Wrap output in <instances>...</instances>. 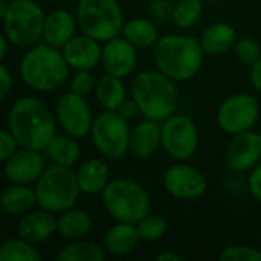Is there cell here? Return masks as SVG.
<instances>
[{
  "label": "cell",
  "instance_id": "ffe728a7",
  "mask_svg": "<svg viewBox=\"0 0 261 261\" xmlns=\"http://www.w3.org/2000/svg\"><path fill=\"white\" fill-rule=\"evenodd\" d=\"M75 20L70 12L64 9H55L46 15L43 38L54 47H63L75 37Z\"/></svg>",
  "mask_w": 261,
  "mask_h": 261
},
{
  "label": "cell",
  "instance_id": "7c38bea8",
  "mask_svg": "<svg viewBox=\"0 0 261 261\" xmlns=\"http://www.w3.org/2000/svg\"><path fill=\"white\" fill-rule=\"evenodd\" d=\"M57 119L63 130L73 138H84L90 133L93 118L84 96L70 92L64 93L57 102Z\"/></svg>",
  "mask_w": 261,
  "mask_h": 261
},
{
  "label": "cell",
  "instance_id": "e0dca14e",
  "mask_svg": "<svg viewBox=\"0 0 261 261\" xmlns=\"http://www.w3.org/2000/svg\"><path fill=\"white\" fill-rule=\"evenodd\" d=\"M63 55L69 67L75 70H90L102 58V49L98 40L83 34L73 37L63 46Z\"/></svg>",
  "mask_w": 261,
  "mask_h": 261
},
{
  "label": "cell",
  "instance_id": "8d00e7d4",
  "mask_svg": "<svg viewBox=\"0 0 261 261\" xmlns=\"http://www.w3.org/2000/svg\"><path fill=\"white\" fill-rule=\"evenodd\" d=\"M173 8H174V5H171L168 0H151V3H150V12L159 20H165V18L171 17Z\"/></svg>",
  "mask_w": 261,
  "mask_h": 261
},
{
  "label": "cell",
  "instance_id": "ab89813d",
  "mask_svg": "<svg viewBox=\"0 0 261 261\" xmlns=\"http://www.w3.org/2000/svg\"><path fill=\"white\" fill-rule=\"evenodd\" d=\"M118 112H119L125 119H132V118H135L136 113L139 112V107H138V104H136L135 99H133V101H124Z\"/></svg>",
  "mask_w": 261,
  "mask_h": 261
},
{
  "label": "cell",
  "instance_id": "603a6c76",
  "mask_svg": "<svg viewBox=\"0 0 261 261\" xmlns=\"http://www.w3.org/2000/svg\"><path fill=\"white\" fill-rule=\"evenodd\" d=\"M236 41V31L228 23H216L210 26L202 38L200 44L205 50V54L210 55H220L228 52Z\"/></svg>",
  "mask_w": 261,
  "mask_h": 261
},
{
  "label": "cell",
  "instance_id": "d4e9b609",
  "mask_svg": "<svg viewBox=\"0 0 261 261\" xmlns=\"http://www.w3.org/2000/svg\"><path fill=\"white\" fill-rule=\"evenodd\" d=\"M96 98L106 110H119L125 101V87L119 76L104 75L96 84Z\"/></svg>",
  "mask_w": 261,
  "mask_h": 261
},
{
  "label": "cell",
  "instance_id": "7bdbcfd3",
  "mask_svg": "<svg viewBox=\"0 0 261 261\" xmlns=\"http://www.w3.org/2000/svg\"><path fill=\"white\" fill-rule=\"evenodd\" d=\"M8 37L6 35H2L0 37V58H5L6 55V43H8Z\"/></svg>",
  "mask_w": 261,
  "mask_h": 261
},
{
  "label": "cell",
  "instance_id": "9a60e30c",
  "mask_svg": "<svg viewBox=\"0 0 261 261\" xmlns=\"http://www.w3.org/2000/svg\"><path fill=\"white\" fill-rule=\"evenodd\" d=\"M44 171V161L40 151L21 148L5 161L3 173L12 184H31L38 180Z\"/></svg>",
  "mask_w": 261,
  "mask_h": 261
},
{
  "label": "cell",
  "instance_id": "484cf974",
  "mask_svg": "<svg viewBox=\"0 0 261 261\" xmlns=\"http://www.w3.org/2000/svg\"><path fill=\"white\" fill-rule=\"evenodd\" d=\"M92 228L90 216L81 210H67L58 219V232L69 240H80Z\"/></svg>",
  "mask_w": 261,
  "mask_h": 261
},
{
  "label": "cell",
  "instance_id": "30bf717a",
  "mask_svg": "<svg viewBox=\"0 0 261 261\" xmlns=\"http://www.w3.org/2000/svg\"><path fill=\"white\" fill-rule=\"evenodd\" d=\"M162 147L165 151L177 159H190L199 145V135L194 122L185 115H173L161 125Z\"/></svg>",
  "mask_w": 261,
  "mask_h": 261
},
{
  "label": "cell",
  "instance_id": "6da1fadb",
  "mask_svg": "<svg viewBox=\"0 0 261 261\" xmlns=\"http://www.w3.org/2000/svg\"><path fill=\"white\" fill-rule=\"evenodd\" d=\"M8 128L21 148L46 150L55 136V118L50 109L38 98L17 99L8 115Z\"/></svg>",
  "mask_w": 261,
  "mask_h": 261
},
{
  "label": "cell",
  "instance_id": "5bb4252c",
  "mask_svg": "<svg viewBox=\"0 0 261 261\" xmlns=\"http://www.w3.org/2000/svg\"><path fill=\"white\" fill-rule=\"evenodd\" d=\"M261 159V136L252 130L234 135L226 150L228 167L234 171H248Z\"/></svg>",
  "mask_w": 261,
  "mask_h": 261
},
{
  "label": "cell",
  "instance_id": "ac0fdd59",
  "mask_svg": "<svg viewBox=\"0 0 261 261\" xmlns=\"http://www.w3.org/2000/svg\"><path fill=\"white\" fill-rule=\"evenodd\" d=\"M47 210H38L24 214L18 223V236L29 243H41L58 231V220Z\"/></svg>",
  "mask_w": 261,
  "mask_h": 261
},
{
  "label": "cell",
  "instance_id": "f1b7e54d",
  "mask_svg": "<svg viewBox=\"0 0 261 261\" xmlns=\"http://www.w3.org/2000/svg\"><path fill=\"white\" fill-rule=\"evenodd\" d=\"M58 261H102L106 252L98 245L84 240H73V243L64 246L57 254Z\"/></svg>",
  "mask_w": 261,
  "mask_h": 261
},
{
  "label": "cell",
  "instance_id": "1f68e13d",
  "mask_svg": "<svg viewBox=\"0 0 261 261\" xmlns=\"http://www.w3.org/2000/svg\"><path fill=\"white\" fill-rule=\"evenodd\" d=\"M138 232L141 240L145 242H156L159 240L168 229V223L161 216H145L138 225Z\"/></svg>",
  "mask_w": 261,
  "mask_h": 261
},
{
  "label": "cell",
  "instance_id": "cb8c5ba5",
  "mask_svg": "<svg viewBox=\"0 0 261 261\" xmlns=\"http://www.w3.org/2000/svg\"><path fill=\"white\" fill-rule=\"evenodd\" d=\"M0 202L8 214L18 216L29 211L37 203V193L24 184H14L3 191Z\"/></svg>",
  "mask_w": 261,
  "mask_h": 261
},
{
  "label": "cell",
  "instance_id": "83f0119b",
  "mask_svg": "<svg viewBox=\"0 0 261 261\" xmlns=\"http://www.w3.org/2000/svg\"><path fill=\"white\" fill-rule=\"evenodd\" d=\"M50 161L54 164H60L64 167H73L80 159V147L73 141V136H58L55 135L54 139L49 142L46 148Z\"/></svg>",
  "mask_w": 261,
  "mask_h": 261
},
{
  "label": "cell",
  "instance_id": "f6af8a7d",
  "mask_svg": "<svg viewBox=\"0 0 261 261\" xmlns=\"http://www.w3.org/2000/svg\"><path fill=\"white\" fill-rule=\"evenodd\" d=\"M208 2H220V0H208Z\"/></svg>",
  "mask_w": 261,
  "mask_h": 261
},
{
  "label": "cell",
  "instance_id": "5b68a950",
  "mask_svg": "<svg viewBox=\"0 0 261 261\" xmlns=\"http://www.w3.org/2000/svg\"><path fill=\"white\" fill-rule=\"evenodd\" d=\"M37 203L50 213H64L78 200L81 193L76 173L72 167L54 164L37 180Z\"/></svg>",
  "mask_w": 261,
  "mask_h": 261
},
{
  "label": "cell",
  "instance_id": "f546056e",
  "mask_svg": "<svg viewBox=\"0 0 261 261\" xmlns=\"http://www.w3.org/2000/svg\"><path fill=\"white\" fill-rule=\"evenodd\" d=\"M0 260L2 261H40L41 257L34 249L32 243L20 239L5 240L0 246Z\"/></svg>",
  "mask_w": 261,
  "mask_h": 261
},
{
  "label": "cell",
  "instance_id": "e575fe53",
  "mask_svg": "<svg viewBox=\"0 0 261 261\" xmlns=\"http://www.w3.org/2000/svg\"><path fill=\"white\" fill-rule=\"evenodd\" d=\"M70 87H72V92H75L81 96L89 95L95 87L93 75L89 70H76V73L72 78Z\"/></svg>",
  "mask_w": 261,
  "mask_h": 261
},
{
  "label": "cell",
  "instance_id": "3957f363",
  "mask_svg": "<svg viewBox=\"0 0 261 261\" xmlns=\"http://www.w3.org/2000/svg\"><path fill=\"white\" fill-rule=\"evenodd\" d=\"M133 99L139 112L153 121H165L179 106V92L174 80L164 72H141L132 84Z\"/></svg>",
  "mask_w": 261,
  "mask_h": 261
},
{
  "label": "cell",
  "instance_id": "2e32d148",
  "mask_svg": "<svg viewBox=\"0 0 261 261\" xmlns=\"http://www.w3.org/2000/svg\"><path fill=\"white\" fill-rule=\"evenodd\" d=\"M136 46L127 38H112L106 43L102 49V66L107 73L124 78L130 75L136 66Z\"/></svg>",
  "mask_w": 261,
  "mask_h": 261
},
{
  "label": "cell",
  "instance_id": "d590c367",
  "mask_svg": "<svg viewBox=\"0 0 261 261\" xmlns=\"http://www.w3.org/2000/svg\"><path fill=\"white\" fill-rule=\"evenodd\" d=\"M17 139L14 138V135L8 130H2L0 132V159L5 162L8 161L15 151H17Z\"/></svg>",
  "mask_w": 261,
  "mask_h": 261
},
{
  "label": "cell",
  "instance_id": "4fadbf2b",
  "mask_svg": "<svg viewBox=\"0 0 261 261\" xmlns=\"http://www.w3.org/2000/svg\"><path fill=\"white\" fill-rule=\"evenodd\" d=\"M164 187L173 197L191 200L206 191V179L197 168L187 164H176L165 171Z\"/></svg>",
  "mask_w": 261,
  "mask_h": 261
},
{
  "label": "cell",
  "instance_id": "8992f818",
  "mask_svg": "<svg viewBox=\"0 0 261 261\" xmlns=\"http://www.w3.org/2000/svg\"><path fill=\"white\" fill-rule=\"evenodd\" d=\"M102 203L107 213L122 223L138 225L150 213V197L136 182L116 179L102 191Z\"/></svg>",
  "mask_w": 261,
  "mask_h": 261
},
{
  "label": "cell",
  "instance_id": "277c9868",
  "mask_svg": "<svg viewBox=\"0 0 261 261\" xmlns=\"http://www.w3.org/2000/svg\"><path fill=\"white\" fill-rule=\"evenodd\" d=\"M20 73L23 81L37 92H54L69 76V64L58 50L47 43L37 44L21 60Z\"/></svg>",
  "mask_w": 261,
  "mask_h": 261
},
{
  "label": "cell",
  "instance_id": "60d3db41",
  "mask_svg": "<svg viewBox=\"0 0 261 261\" xmlns=\"http://www.w3.org/2000/svg\"><path fill=\"white\" fill-rule=\"evenodd\" d=\"M249 76H251L252 86H254L258 92H261V58L255 63V64L251 66V73H249Z\"/></svg>",
  "mask_w": 261,
  "mask_h": 261
},
{
  "label": "cell",
  "instance_id": "8fae6325",
  "mask_svg": "<svg viewBox=\"0 0 261 261\" xmlns=\"http://www.w3.org/2000/svg\"><path fill=\"white\" fill-rule=\"evenodd\" d=\"M260 115L258 101L249 93H237L225 99L217 112V122L220 128L229 135H237L251 130Z\"/></svg>",
  "mask_w": 261,
  "mask_h": 261
},
{
  "label": "cell",
  "instance_id": "ee69618b",
  "mask_svg": "<svg viewBox=\"0 0 261 261\" xmlns=\"http://www.w3.org/2000/svg\"><path fill=\"white\" fill-rule=\"evenodd\" d=\"M8 0H0V14H2V18L6 15V12H8V8H9V5L6 3Z\"/></svg>",
  "mask_w": 261,
  "mask_h": 261
},
{
  "label": "cell",
  "instance_id": "d6986e66",
  "mask_svg": "<svg viewBox=\"0 0 261 261\" xmlns=\"http://www.w3.org/2000/svg\"><path fill=\"white\" fill-rule=\"evenodd\" d=\"M159 144H162L161 127L158 121L147 118L132 130L128 150L133 153V156L145 159L158 150Z\"/></svg>",
  "mask_w": 261,
  "mask_h": 261
},
{
  "label": "cell",
  "instance_id": "ba28073f",
  "mask_svg": "<svg viewBox=\"0 0 261 261\" xmlns=\"http://www.w3.org/2000/svg\"><path fill=\"white\" fill-rule=\"evenodd\" d=\"M44 21L46 15L37 2L14 0L3 17L5 35L14 46H31L43 35Z\"/></svg>",
  "mask_w": 261,
  "mask_h": 261
},
{
  "label": "cell",
  "instance_id": "7a4b0ae2",
  "mask_svg": "<svg viewBox=\"0 0 261 261\" xmlns=\"http://www.w3.org/2000/svg\"><path fill=\"white\" fill-rule=\"evenodd\" d=\"M200 41L187 35H165L154 44V61L161 72L174 81H187L196 76L203 64Z\"/></svg>",
  "mask_w": 261,
  "mask_h": 261
},
{
  "label": "cell",
  "instance_id": "74e56055",
  "mask_svg": "<svg viewBox=\"0 0 261 261\" xmlns=\"http://www.w3.org/2000/svg\"><path fill=\"white\" fill-rule=\"evenodd\" d=\"M249 191L258 202H261V164L254 168L249 176Z\"/></svg>",
  "mask_w": 261,
  "mask_h": 261
},
{
  "label": "cell",
  "instance_id": "9c48e42d",
  "mask_svg": "<svg viewBox=\"0 0 261 261\" xmlns=\"http://www.w3.org/2000/svg\"><path fill=\"white\" fill-rule=\"evenodd\" d=\"M128 119H125L118 110H106L93 119L92 139L101 154L118 159L128 151L130 128Z\"/></svg>",
  "mask_w": 261,
  "mask_h": 261
},
{
  "label": "cell",
  "instance_id": "7dc6e473",
  "mask_svg": "<svg viewBox=\"0 0 261 261\" xmlns=\"http://www.w3.org/2000/svg\"><path fill=\"white\" fill-rule=\"evenodd\" d=\"M260 136H261V132H260Z\"/></svg>",
  "mask_w": 261,
  "mask_h": 261
},
{
  "label": "cell",
  "instance_id": "bcb514c9",
  "mask_svg": "<svg viewBox=\"0 0 261 261\" xmlns=\"http://www.w3.org/2000/svg\"><path fill=\"white\" fill-rule=\"evenodd\" d=\"M8 2H14V0H8Z\"/></svg>",
  "mask_w": 261,
  "mask_h": 261
},
{
  "label": "cell",
  "instance_id": "52a82bcc",
  "mask_svg": "<svg viewBox=\"0 0 261 261\" xmlns=\"http://www.w3.org/2000/svg\"><path fill=\"white\" fill-rule=\"evenodd\" d=\"M76 21L83 34L109 41L124 29L122 9L116 0H78Z\"/></svg>",
  "mask_w": 261,
  "mask_h": 261
},
{
  "label": "cell",
  "instance_id": "b9f144b4",
  "mask_svg": "<svg viewBox=\"0 0 261 261\" xmlns=\"http://www.w3.org/2000/svg\"><path fill=\"white\" fill-rule=\"evenodd\" d=\"M156 260L159 261H164V260H170V261H180V255H177V254H174V252H161L158 257H156Z\"/></svg>",
  "mask_w": 261,
  "mask_h": 261
},
{
  "label": "cell",
  "instance_id": "7402d4cb",
  "mask_svg": "<svg viewBox=\"0 0 261 261\" xmlns=\"http://www.w3.org/2000/svg\"><path fill=\"white\" fill-rule=\"evenodd\" d=\"M141 240L138 226L132 223L118 222V225L112 226L104 236V248L107 252L113 255H127L130 254Z\"/></svg>",
  "mask_w": 261,
  "mask_h": 261
},
{
  "label": "cell",
  "instance_id": "44dd1931",
  "mask_svg": "<svg viewBox=\"0 0 261 261\" xmlns=\"http://www.w3.org/2000/svg\"><path fill=\"white\" fill-rule=\"evenodd\" d=\"M78 185L80 190L86 194H96L102 193L104 188L109 185L110 179V170L109 165L101 159H90L84 162L78 173Z\"/></svg>",
  "mask_w": 261,
  "mask_h": 261
},
{
  "label": "cell",
  "instance_id": "d6a6232c",
  "mask_svg": "<svg viewBox=\"0 0 261 261\" xmlns=\"http://www.w3.org/2000/svg\"><path fill=\"white\" fill-rule=\"evenodd\" d=\"M219 258L222 261H261V252L251 246L234 245L226 248Z\"/></svg>",
  "mask_w": 261,
  "mask_h": 261
},
{
  "label": "cell",
  "instance_id": "836d02e7",
  "mask_svg": "<svg viewBox=\"0 0 261 261\" xmlns=\"http://www.w3.org/2000/svg\"><path fill=\"white\" fill-rule=\"evenodd\" d=\"M236 54L239 60L248 66L255 64L261 58V49L258 43L252 38H242L236 43Z\"/></svg>",
  "mask_w": 261,
  "mask_h": 261
},
{
  "label": "cell",
  "instance_id": "4dcf8cb0",
  "mask_svg": "<svg viewBox=\"0 0 261 261\" xmlns=\"http://www.w3.org/2000/svg\"><path fill=\"white\" fill-rule=\"evenodd\" d=\"M202 15V0H179L173 8V23L180 28L187 29L194 26Z\"/></svg>",
  "mask_w": 261,
  "mask_h": 261
},
{
  "label": "cell",
  "instance_id": "4316f807",
  "mask_svg": "<svg viewBox=\"0 0 261 261\" xmlns=\"http://www.w3.org/2000/svg\"><path fill=\"white\" fill-rule=\"evenodd\" d=\"M124 38H127L136 47H148L156 44L158 29L154 23L148 18H133L124 24L122 29Z\"/></svg>",
  "mask_w": 261,
  "mask_h": 261
},
{
  "label": "cell",
  "instance_id": "f35d334b",
  "mask_svg": "<svg viewBox=\"0 0 261 261\" xmlns=\"http://www.w3.org/2000/svg\"><path fill=\"white\" fill-rule=\"evenodd\" d=\"M12 89V76L5 64L0 66V98L5 99Z\"/></svg>",
  "mask_w": 261,
  "mask_h": 261
}]
</instances>
